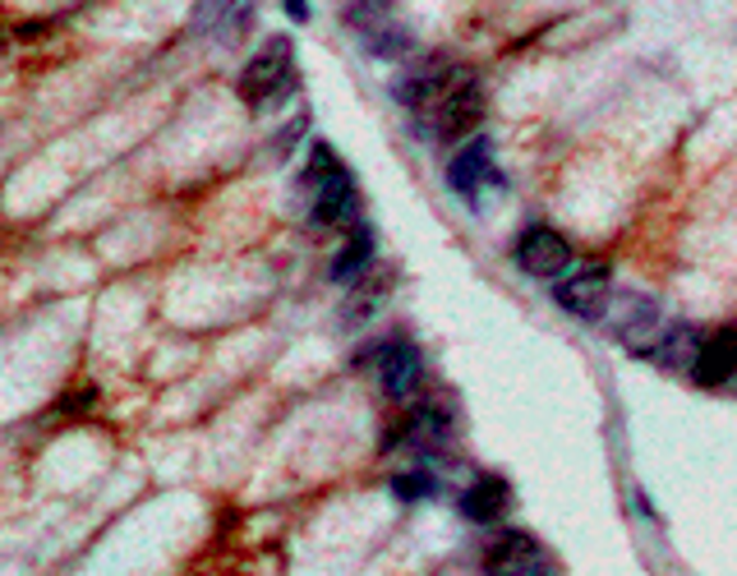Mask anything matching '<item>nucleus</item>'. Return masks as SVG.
Segmentation results:
<instances>
[{
	"instance_id": "nucleus-5",
	"label": "nucleus",
	"mask_w": 737,
	"mask_h": 576,
	"mask_svg": "<svg viewBox=\"0 0 737 576\" xmlns=\"http://www.w3.org/2000/svg\"><path fill=\"white\" fill-rule=\"evenodd\" d=\"M613 300V268L609 263H580L576 273H563L553 277V304L563 309V314L580 319V323H599L604 319V309Z\"/></svg>"
},
{
	"instance_id": "nucleus-19",
	"label": "nucleus",
	"mask_w": 737,
	"mask_h": 576,
	"mask_svg": "<svg viewBox=\"0 0 737 576\" xmlns=\"http://www.w3.org/2000/svg\"><path fill=\"white\" fill-rule=\"evenodd\" d=\"M304 129H309V120H304V116H296V120H290V125L281 129V135H273V158H281V162H286L290 152H296L290 143H296V139L304 135Z\"/></svg>"
},
{
	"instance_id": "nucleus-14",
	"label": "nucleus",
	"mask_w": 737,
	"mask_h": 576,
	"mask_svg": "<svg viewBox=\"0 0 737 576\" xmlns=\"http://www.w3.org/2000/svg\"><path fill=\"white\" fill-rule=\"evenodd\" d=\"M198 5V24H204L217 42H240L254 24V0H194Z\"/></svg>"
},
{
	"instance_id": "nucleus-15",
	"label": "nucleus",
	"mask_w": 737,
	"mask_h": 576,
	"mask_svg": "<svg viewBox=\"0 0 737 576\" xmlns=\"http://www.w3.org/2000/svg\"><path fill=\"white\" fill-rule=\"evenodd\" d=\"M369 263H373V227L369 221H355V227L346 231V245L337 250V258H332L327 277L337 286H355L369 273Z\"/></svg>"
},
{
	"instance_id": "nucleus-17",
	"label": "nucleus",
	"mask_w": 737,
	"mask_h": 576,
	"mask_svg": "<svg viewBox=\"0 0 737 576\" xmlns=\"http://www.w3.org/2000/svg\"><path fill=\"white\" fill-rule=\"evenodd\" d=\"M696 342H701V332L691 327V323L664 327V332H659V342H655V360H659L664 369H687L691 356H696Z\"/></svg>"
},
{
	"instance_id": "nucleus-16",
	"label": "nucleus",
	"mask_w": 737,
	"mask_h": 576,
	"mask_svg": "<svg viewBox=\"0 0 737 576\" xmlns=\"http://www.w3.org/2000/svg\"><path fill=\"white\" fill-rule=\"evenodd\" d=\"M355 37H360V47H365L373 60H406V56L415 51L411 28L392 24V14H388V19H378V24H369V28H360Z\"/></svg>"
},
{
	"instance_id": "nucleus-18",
	"label": "nucleus",
	"mask_w": 737,
	"mask_h": 576,
	"mask_svg": "<svg viewBox=\"0 0 737 576\" xmlns=\"http://www.w3.org/2000/svg\"><path fill=\"white\" fill-rule=\"evenodd\" d=\"M388 489H392L401 503H424V498L438 494V480H434L429 471H406V475H392Z\"/></svg>"
},
{
	"instance_id": "nucleus-20",
	"label": "nucleus",
	"mask_w": 737,
	"mask_h": 576,
	"mask_svg": "<svg viewBox=\"0 0 737 576\" xmlns=\"http://www.w3.org/2000/svg\"><path fill=\"white\" fill-rule=\"evenodd\" d=\"M281 10H286L290 24H309V19H314V10H309V0H281Z\"/></svg>"
},
{
	"instance_id": "nucleus-6",
	"label": "nucleus",
	"mask_w": 737,
	"mask_h": 576,
	"mask_svg": "<svg viewBox=\"0 0 737 576\" xmlns=\"http://www.w3.org/2000/svg\"><path fill=\"white\" fill-rule=\"evenodd\" d=\"M511 258H517V268L526 277H540V281H553L572 268V240L553 227H526L517 235V245H511Z\"/></svg>"
},
{
	"instance_id": "nucleus-11",
	"label": "nucleus",
	"mask_w": 737,
	"mask_h": 576,
	"mask_svg": "<svg viewBox=\"0 0 737 576\" xmlns=\"http://www.w3.org/2000/svg\"><path fill=\"white\" fill-rule=\"evenodd\" d=\"M484 185L503 189V175H498V166H494V143L480 135V139H471V143H465L457 158L448 162V189H452L457 198H465V204H480V189H484Z\"/></svg>"
},
{
	"instance_id": "nucleus-8",
	"label": "nucleus",
	"mask_w": 737,
	"mask_h": 576,
	"mask_svg": "<svg viewBox=\"0 0 737 576\" xmlns=\"http://www.w3.org/2000/svg\"><path fill=\"white\" fill-rule=\"evenodd\" d=\"M373 365H378V383H383L388 402H411V396L424 388V350L406 337L378 346Z\"/></svg>"
},
{
	"instance_id": "nucleus-3",
	"label": "nucleus",
	"mask_w": 737,
	"mask_h": 576,
	"mask_svg": "<svg viewBox=\"0 0 737 576\" xmlns=\"http://www.w3.org/2000/svg\"><path fill=\"white\" fill-rule=\"evenodd\" d=\"M419 120H424V129H429L434 143H457V139L471 135V129L484 120V83L475 79V70H465Z\"/></svg>"
},
{
	"instance_id": "nucleus-7",
	"label": "nucleus",
	"mask_w": 737,
	"mask_h": 576,
	"mask_svg": "<svg viewBox=\"0 0 737 576\" xmlns=\"http://www.w3.org/2000/svg\"><path fill=\"white\" fill-rule=\"evenodd\" d=\"M461 74H465V65H452V60H442V56H429V60L411 65V70L392 83V97L406 106V111H415V116H424V111H429L442 93H448V88H452Z\"/></svg>"
},
{
	"instance_id": "nucleus-9",
	"label": "nucleus",
	"mask_w": 737,
	"mask_h": 576,
	"mask_svg": "<svg viewBox=\"0 0 737 576\" xmlns=\"http://www.w3.org/2000/svg\"><path fill=\"white\" fill-rule=\"evenodd\" d=\"M452 438V406H438V402H424V406H411L406 419H401L396 429L383 434V452L392 448H419V452H434L442 442Z\"/></svg>"
},
{
	"instance_id": "nucleus-13",
	"label": "nucleus",
	"mask_w": 737,
	"mask_h": 576,
	"mask_svg": "<svg viewBox=\"0 0 737 576\" xmlns=\"http://www.w3.org/2000/svg\"><path fill=\"white\" fill-rule=\"evenodd\" d=\"M507 507H511V484L503 475H480L471 489L461 494V517L471 521V526H494L507 517Z\"/></svg>"
},
{
	"instance_id": "nucleus-1",
	"label": "nucleus",
	"mask_w": 737,
	"mask_h": 576,
	"mask_svg": "<svg viewBox=\"0 0 737 576\" xmlns=\"http://www.w3.org/2000/svg\"><path fill=\"white\" fill-rule=\"evenodd\" d=\"M300 189L309 198V227L314 231H350L360 221V194L337 148L314 139L309 143V162L300 171Z\"/></svg>"
},
{
	"instance_id": "nucleus-4",
	"label": "nucleus",
	"mask_w": 737,
	"mask_h": 576,
	"mask_svg": "<svg viewBox=\"0 0 737 576\" xmlns=\"http://www.w3.org/2000/svg\"><path fill=\"white\" fill-rule=\"evenodd\" d=\"M604 323H609V337H613L618 346H627L632 356L650 360L659 332H664V309H659L655 296L627 291V296H613V300H609Z\"/></svg>"
},
{
	"instance_id": "nucleus-12",
	"label": "nucleus",
	"mask_w": 737,
	"mask_h": 576,
	"mask_svg": "<svg viewBox=\"0 0 737 576\" xmlns=\"http://www.w3.org/2000/svg\"><path fill=\"white\" fill-rule=\"evenodd\" d=\"M687 373L696 388H724L728 379H737V323H724L710 337H701Z\"/></svg>"
},
{
	"instance_id": "nucleus-2",
	"label": "nucleus",
	"mask_w": 737,
	"mask_h": 576,
	"mask_svg": "<svg viewBox=\"0 0 737 576\" xmlns=\"http://www.w3.org/2000/svg\"><path fill=\"white\" fill-rule=\"evenodd\" d=\"M296 88H300V65H296V42L286 33L267 37L263 47L244 60V70L235 79L240 102L258 111V116L263 111H277L286 97H296Z\"/></svg>"
},
{
	"instance_id": "nucleus-10",
	"label": "nucleus",
	"mask_w": 737,
	"mask_h": 576,
	"mask_svg": "<svg viewBox=\"0 0 737 576\" xmlns=\"http://www.w3.org/2000/svg\"><path fill=\"white\" fill-rule=\"evenodd\" d=\"M484 576H553V572H549L540 540L526 535V530H503L484 549Z\"/></svg>"
}]
</instances>
